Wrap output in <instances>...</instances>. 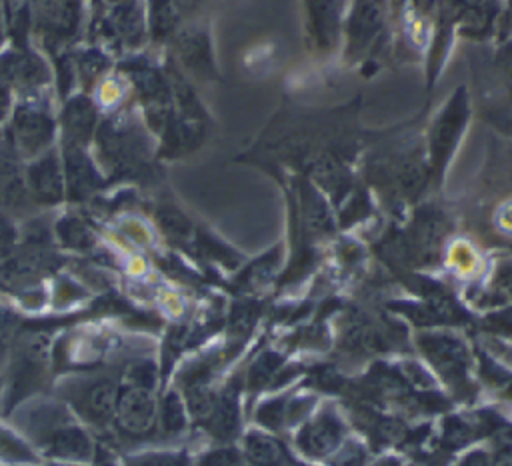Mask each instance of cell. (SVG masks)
Listing matches in <instances>:
<instances>
[{"label": "cell", "instance_id": "obj_1", "mask_svg": "<svg viewBox=\"0 0 512 466\" xmlns=\"http://www.w3.org/2000/svg\"><path fill=\"white\" fill-rule=\"evenodd\" d=\"M114 414L118 424L130 434H144L152 428L156 418V404L150 388L130 384L118 390Z\"/></svg>", "mask_w": 512, "mask_h": 466}, {"label": "cell", "instance_id": "obj_2", "mask_svg": "<svg viewBox=\"0 0 512 466\" xmlns=\"http://www.w3.org/2000/svg\"><path fill=\"white\" fill-rule=\"evenodd\" d=\"M118 388L112 380H96L88 384L84 390H80V398L76 400L78 410L84 418H88L94 424H104L112 418L114 406H116Z\"/></svg>", "mask_w": 512, "mask_h": 466}, {"label": "cell", "instance_id": "obj_3", "mask_svg": "<svg viewBox=\"0 0 512 466\" xmlns=\"http://www.w3.org/2000/svg\"><path fill=\"white\" fill-rule=\"evenodd\" d=\"M422 348L428 358L440 368L444 374H462L466 366V350L464 346L448 336H428L422 338Z\"/></svg>", "mask_w": 512, "mask_h": 466}, {"label": "cell", "instance_id": "obj_4", "mask_svg": "<svg viewBox=\"0 0 512 466\" xmlns=\"http://www.w3.org/2000/svg\"><path fill=\"white\" fill-rule=\"evenodd\" d=\"M340 424L332 418H320L312 424H308L300 434V446L304 452L322 456L334 450V446L340 440Z\"/></svg>", "mask_w": 512, "mask_h": 466}, {"label": "cell", "instance_id": "obj_5", "mask_svg": "<svg viewBox=\"0 0 512 466\" xmlns=\"http://www.w3.org/2000/svg\"><path fill=\"white\" fill-rule=\"evenodd\" d=\"M46 450L54 456L72 458V460H84L90 454V440L88 436L74 426L56 430L50 434L46 442Z\"/></svg>", "mask_w": 512, "mask_h": 466}, {"label": "cell", "instance_id": "obj_6", "mask_svg": "<svg viewBox=\"0 0 512 466\" xmlns=\"http://www.w3.org/2000/svg\"><path fill=\"white\" fill-rule=\"evenodd\" d=\"M246 454L254 466H284L280 446L272 438L256 432L246 438Z\"/></svg>", "mask_w": 512, "mask_h": 466}, {"label": "cell", "instance_id": "obj_7", "mask_svg": "<svg viewBox=\"0 0 512 466\" xmlns=\"http://www.w3.org/2000/svg\"><path fill=\"white\" fill-rule=\"evenodd\" d=\"M206 422L210 424V430L218 438H230L238 426V410H236L234 398L224 396V398L216 400V406Z\"/></svg>", "mask_w": 512, "mask_h": 466}, {"label": "cell", "instance_id": "obj_8", "mask_svg": "<svg viewBox=\"0 0 512 466\" xmlns=\"http://www.w3.org/2000/svg\"><path fill=\"white\" fill-rule=\"evenodd\" d=\"M32 180H34V190L40 198H44V200L60 198V178H58L54 164L44 162L42 166H38L32 174Z\"/></svg>", "mask_w": 512, "mask_h": 466}, {"label": "cell", "instance_id": "obj_9", "mask_svg": "<svg viewBox=\"0 0 512 466\" xmlns=\"http://www.w3.org/2000/svg\"><path fill=\"white\" fill-rule=\"evenodd\" d=\"M162 424L168 432H178L184 426V412L182 404L176 394H168L162 404Z\"/></svg>", "mask_w": 512, "mask_h": 466}, {"label": "cell", "instance_id": "obj_10", "mask_svg": "<svg viewBox=\"0 0 512 466\" xmlns=\"http://www.w3.org/2000/svg\"><path fill=\"white\" fill-rule=\"evenodd\" d=\"M126 466H184V462L174 454H144L128 458Z\"/></svg>", "mask_w": 512, "mask_h": 466}, {"label": "cell", "instance_id": "obj_11", "mask_svg": "<svg viewBox=\"0 0 512 466\" xmlns=\"http://www.w3.org/2000/svg\"><path fill=\"white\" fill-rule=\"evenodd\" d=\"M200 466H246L234 450H216L200 460Z\"/></svg>", "mask_w": 512, "mask_h": 466}, {"label": "cell", "instance_id": "obj_12", "mask_svg": "<svg viewBox=\"0 0 512 466\" xmlns=\"http://www.w3.org/2000/svg\"><path fill=\"white\" fill-rule=\"evenodd\" d=\"M272 354H268V356H264L256 366H254V370H252V382L254 384H260L268 374H272V368L276 366V358H270Z\"/></svg>", "mask_w": 512, "mask_h": 466}, {"label": "cell", "instance_id": "obj_13", "mask_svg": "<svg viewBox=\"0 0 512 466\" xmlns=\"http://www.w3.org/2000/svg\"><path fill=\"white\" fill-rule=\"evenodd\" d=\"M360 462H362V450H360V448H354V450L342 454L336 464H338V466H358Z\"/></svg>", "mask_w": 512, "mask_h": 466}, {"label": "cell", "instance_id": "obj_14", "mask_svg": "<svg viewBox=\"0 0 512 466\" xmlns=\"http://www.w3.org/2000/svg\"><path fill=\"white\" fill-rule=\"evenodd\" d=\"M12 244V230L10 226L0 218V252H4L6 248H10Z\"/></svg>", "mask_w": 512, "mask_h": 466}, {"label": "cell", "instance_id": "obj_15", "mask_svg": "<svg viewBox=\"0 0 512 466\" xmlns=\"http://www.w3.org/2000/svg\"><path fill=\"white\" fill-rule=\"evenodd\" d=\"M460 466H488V458L484 452H474L470 456H466Z\"/></svg>", "mask_w": 512, "mask_h": 466}]
</instances>
